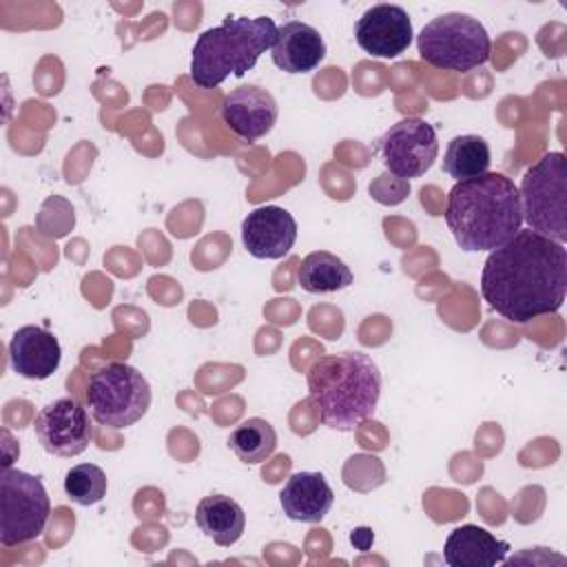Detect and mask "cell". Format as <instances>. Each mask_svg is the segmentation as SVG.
<instances>
[{
	"label": "cell",
	"instance_id": "8",
	"mask_svg": "<svg viewBox=\"0 0 567 567\" xmlns=\"http://www.w3.org/2000/svg\"><path fill=\"white\" fill-rule=\"evenodd\" d=\"M51 514L42 481L29 472L2 467L0 474V543L13 547L35 540Z\"/></svg>",
	"mask_w": 567,
	"mask_h": 567
},
{
	"label": "cell",
	"instance_id": "10",
	"mask_svg": "<svg viewBox=\"0 0 567 567\" xmlns=\"http://www.w3.org/2000/svg\"><path fill=\"white\" fill-rule=\"evenodd\" d=\"M33 430L44 452L60 458L82 454L93 441V425L89 412L71 396L44 405L35 414Z\"/></svg>",
	"mask_w": 567,
	"mask_h": 567
},
{
	"label": "cell",
	"instance_id": "15",
	"mask_svg": "<svg viewBox=\"0 0 567 567\" xmlns=\"http://www.w3.org/2000/svg\"><path fill=\"white\" fill-rule=\"evenodd\" d=\"M272 62L286 73H310L326 58V42L321 33L299 20L277 27V40L270 49Z\"/></svg>",
	"mask_w": 567,
	"mask_h": 567
},
{
	"label": "cell",
	"instance_id": "4",
	"mask_svg": "<svg viewBox=\"0 0 567 567\" xmlns=\"http://www.w3.org/2000/svg\"><path fill=\"white\" fill-rule=\"evenodd\" d=\"M277 24L272 18L228 16L219 27L206 29L193 47L190 80L202 89L219 86L226 78L246 75L261 53L272 49Z\"/></svg>",
	"mask_w": 567,
	"mask_h": 567
},
{
	"label": "cell",
	"instance_id": "12",
	"mask_svg": "<svg viewBox=\"0 0 567 567\" xmlns=\"http://www.w3.org/2000/svg\"><path fill=\"white\" fill-rule=\"evenodd\" d=\"M297 241V221L281 206H259L241 221V244L255 259H281Z\"/></svg>",
	"mask_w": 567,
	"mask_h": 567
},
{
	"label": "cell",
	"instance_id": "22",
	"mask_svg": "<svg viewBox=\"0 0 567 567\" xmlns=\"http://www.w3.org/2000/svg\"><path fill=\"white\" fill-rule=\"evenodd\" d=\"M106 474L95 463H78L64 476V494L82 507L95 505L106 496Z\"/></svg>",
	"mask_w": 567,
	"mask_h": 567
},
{
	"label": "cell",
	"instance_id": "11",
	"mask_svg": "<svg viewBox=\"0 0 567 567\" xmlns=\"http://www.w3.org/2000/svg\"><path fill=\"white\" fill-rule=\"evenodd\" d=\"M412 22L399 4H374L354 22L357 44L374 58H396L412 42Z\"/></svg>",
	"mask_w": 567,
	"mask_h": 567
},
{
	"label": "cell",
	"instance_id": "1",
	"mask_svg": "<svg viewBox=\"0 0 567 567\" xmlns=\"http://www.w3.org/2000/svg\"><path fill=\"white\" fill-rule=\"evenodd\" d=\"M567 292V250L549 237L520 228L489 250L481 270V295L501 317L527 323L560 310Z\"/></svg>",
	"mask_w": 567,
	"mask_h": 567
},
{
	"label": "cell",
	"instance_id": "7",
	"mask_svg": "<svg viewBox=\"0 0 567 567\" xmlns=\"http://www.w3.org/2000/svg\"><path fill=\"white\" fill-rule=\"evenodd\" d=\"M86 408L97 425L128 427L148 412L151 385L137 368L111 361L89 377Z\"/></svg>",
	"mask_w": 567,
	"mask_h": 567
},
{
	"label": "cell",
	"instance_id": "13",
	"mask_svg": "<svg viewBox=\"0 0 567 567\" xmlns=\"http://www.w3.org/2000/svg\"><path fill=\"white\" fill-rule=\"evenodd\" d=\"M221 122L241 140L255 142L270 133L279 109L275 97L255 84H244L230 91L219 106Z\"/></svg>",
	"mask_w": 567,
	"mask_h": 567
},
{
	"label": "cell",
	"instance_id": "2",
	"mask_svg": "<svg viewBox=\"0 0 567 567\" xmlns=\"http://www.w3.org/2000/svg\"><path fill=\"white\" fill-rule=\"evenodd\" d=\"M445 224L465 252L494 250L523 226L518 186L503 173L456 182L447 195Z\"/></svg>",
	"mask_w": 567,
	"mask_h": 567
},
{
	"label": "cell",
	"instance_id": "19",
	"mask_svg": "<svg viewBox=\"0 0 567 567\" xmlns=\"http://www.w3.org/2000/svg\"><path fill=\"white\" fill-rule=\"evenodd\" d=\"M297 284L310 295H328L352 284V270L328 250L308 252L297 268Z\"/></svg>",
	"mask_w": 567,
	"mask_h": 567
},
{
	"label": "cell",
	"instance_id": "6",
	"mask_svg": "<svg viewBox=\"0 0 567 567\" xmlns=\"http://www.w3.org/2000/svg\"><path fill=\"white\" fill-rule=\"evenodd\" d=\"M527 228L558 244L567 241V164L560 151L532 164L518 186Z\"/></svg>",
	"mask_w": 567,
	"mask_h": 567
},
{
	"label": "cell",
	"instance_id": "14",
	"mask_svg": "<svg viewBox=\"0 0 567 567\" xmlns=\"http://www.w3.org/2000/svg\"><path fill=\"white\" fill-rule=\"evenodd\" d=\"M62 361L58 337L40 326H22L9 341V365L16 374L33 381L49 379Z\"/></svg>",
	"mask_w": 567,
	"mask_h": 567
},
{
	"label": "cell",
	"instance_id": "3",
	"mask_svg": "<svg viewBox=\"0 0 567 567\" xmlns=\"http://www.w3.org/2000/svg\"><path fill=\"white\" fill-rule=\"evenodd\" d=\"M310 403L319 421L339 432H352L377 410L381 372L363 352L319 357L306 372Z\"/></svg>",
	"mask_w": 567,
	"mask_h": 567
},
{
	"label": "cell",
	"instance_id": "5",
	"mask_svg": "<svg viewBox=\"0 0 567 567\" xmlns=\"http://www.w3.org/2000/svg\"><path fill=\"white\" fill-rule=\"evenodd\" d=\"M419 55L441 71L467 73L492 55V40L483 22L467 13H443L430 20L416 38Z\"/></svg>",
	"mask_w": 567,
	"mask_h": 567
},
{
	"label": "cell",
	"instance_id": "17",
	"mask_svg": "<svg viewBox=\"0 0 567 567\" xmlns=\"http://www.w3.org/2000/svg\"><path fill=\"white\" fill-rule=\"evenodd\" d=\"M509 543L498 540L478 525H461L450 532L443 545V560L450 567H494L507 558Z\"/></svg>",
	"mask_w": 567,
	"mask_h": 567
},
{
	"label": "cell",
	"instance_id": "21",
	"mask_svg": "<svg viewBox=\"0 0 567 567\" xmlns=\"http://www.w3.org/2000/svg\"><path fill=\"white\" fill-rule=\"evenodd\" d=\"M228 447L241 463L259 465L272 456L277 447V432L266 419L252 416L233 427L228 434Z\"/></svg>",
	"mask_w": 567,
	"mask_h": 567
},
{
	"label": "cell",
	"instance_id": "9",
	"mask_svg": "<svg viewBox=\"0 0 567 567\" xmlns=\"http://www.w3.org/2000/svg\"><path fill=\"white\" fill-rule=\"evenodd\" d=\"M374 151L392 175L401 179L421 177L439 155L436 128L421 117H403L377 140Z\"/></svg>",
	"mask_w": 567,
	"mask_h": 567
},
{
	"label": "cell",
	"instance_id": "16",
	"mask_svg": "<svg viewBox=\"0 0 567 567\" xmlns=\"http://www.w3.org/2000/svg\"><path fill=\"white\" fill-rule=\"evenodd\" d=\"M279 503L290 520L321 523L334 503V492L323 474L295 472L286 481Z\"/></svg>",
	"mask_w": 567,
	"mask_h": 567
},
{
	"label": "cell",
	"instance_id": "20",
	"mask_svg": "<svg viewBox=\"0 0 567 567\" xmlns=\"http://www.w3.org/2000/svg\"><path fill=\"white\" fill-rule=\"evenodd\" d=\"M492 153L489 144L481 135H456L447 142L445 155H443V171L454 177L456 182L478 177L489 171Z\"/></svg>",
	"mask_w": 567,
	"mask_h": 567
},
{
	"label": "cell",
	"instance_id": "18",
	"mask_svg": "<svg viewBox=\"0 0 567 567\" xmlns=\"http://www.w3.org/2000/svg\"><path fill=\"white\" fill-rule=\"evenodd\" d=\"M199 532L219 547L235 545L246 527V514L237 501L224 494L204 496L195 509Z\"/></svg>",
	"mask_w": 567,
	"mask_h": 567
}]
</instances>
